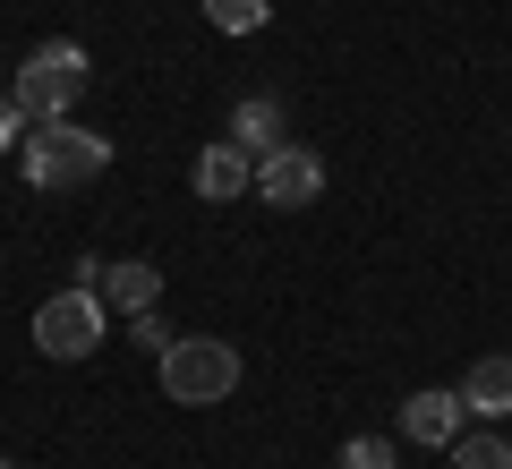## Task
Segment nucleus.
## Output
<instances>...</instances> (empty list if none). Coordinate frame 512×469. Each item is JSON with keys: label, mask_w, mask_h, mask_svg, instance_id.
<instances>
[{"label": "nucleus", "mask_w": 512, "mask_h": 469, "mask_svg": "<svg viewBox=\"0 0 512 469\" xmlns=\"http://www.w3.org/2000/svg\"><path fill=\"white\" fill-rule=\"evenodd\" d=\"M86 43H35V52L18 60V77H9V94H18L26 128H52L77 111V94H86Z\"/></svg>", "instance_id": "f257e3e1"}, {"label": "nucleus", "mask_w": 512, "mask_h": 469, "mask_svg": "<svg viewBox=\"0 0 512 469\" xmlns=\"http://www.w3.org/2000/svg\"><path fill=\"white\" fill-rule=\"evenodd\" d=\"M154 367H163V393L188 401V410H214V401L239 393V350L214 342V333H180V342H171Z\"/></svg>", "instance_id": "f03ea898"}, {"label": "nucleus", "mask_w": 512, "mask_h": 469, "mask_svg": "<svg viewBox=\"0 0 512 469\" xmlns=\"http://www.w3.org/2000/svg\"><path fill=\"white\" fill-rule=\"evenodd\" d=\"M103 171H111V145L94 137V128H69V120L26 128V180L35 188H86V180H103Z\"/></svg>", "instance_id": "7ed1b4c3"}, {"label": "nucleus", "mask_w": 512, "mask_h": 469, "mask_svg": "<svg viewBox=\"0 0 512 469\" xmlns=\"http://www.w3.org/2000/svg\"><path fill=\"white\" fill-rule=\"evenodd\" d=\"M103 325H111L103 290H52V299L35 307V350L43 359H94Z\"/></svg>", "instance_id": "20e7f679"}, {"label": "nucleus", "mask_w": 512, "mask_h": 469, "mask_svg": "<svg viewBox=\"0 0 512 469\" xmlns=\"http://www.w3.org/2000/svg\"><path fill=\"white\" fill-rule=\"evenodd\" d=\"M256 197L282 205V214L316 205V197H325V154H308V145H282V154H265V163H256Z\"/></svg>", "instance_id": "39448f33"}, {"label": "nucleus", "mask_w": 512, "mask_h": 469, "mask_svg": "<svg viewBox=\"0 0 512 469\" xmlns=\"http://www.w3.org/2000/svg\"><path fill=\"white\" fill-rule=\"evenodd\" d=\"M402 435L410 444H461V393H444V384H427V393H410L402 401Z\"/></svg>", "instance_id": "423d86ee"}, {"label": "nucleus", "mask_w": 512, "mask_h": 469, "mask_svg": "<svg viewBox=\"0 0 512 469\" xmlns=\"http://www.w3.org/2000/svg\"><path fill=\"white\" fill-rule=\"evenodd\" d=\"M231 145L248 154V163H265V154H282V145H291V128H282V103H274V94L231 103Z\"/></svg>", "instance_id": "0eeeda50"}, {"label": "nucleus", "mask_w": 512, "mask_h": 469, "mask_svg": "<svg viewBox=\"0 0 512 469\" xmlns=\"http://www.w3.org/2000/svg\"><path fill=\"white\" fill-rule=\"evenodd\" d=\"M248 188H256V163L239 154L231 137H222V145H205V154H197V197L231 205V197H248Z\"/></svg>", "instance_id": "6e6552de"}, {"label": "nucleus", "mask_w": 512, "mask_h": 469, "mask_svg": "<svg viewBox=\"0 0 512 469\" xmlns=\"http://www.w3.org/2000/svg\"><path fill=\"white\" fill-rule=\"evenodd\" d=\"M461 410H478V418H512V350H487V359L461 376Z\"/></svg>", "instance_id": "1a4fd4ad"}, {"label": "nucleus", "mask_w": 512, "mask_h": 469, "mask_svg": "<svg viewBox=\"0 0 512 469\" xmlns=\"http://www.w3.org/2000/svg\"><path fill=\"white\" fill-rule=\"evenodd\" d=\"M103 307H120V316H137V307H163V273L137 265V256H120V265H103Z\"/></svg>", "instance_id": "9d476101"}, {"label": "nucleus", "mask_w": 512, "mask_h": 469, "mask_svg": "<svg viewBox=\"0 0 512 469\" xmlns=\"http://www.w3.org/2000/svg\"><path fill=\"white\" fill-rule=\"evenodd\" d=\"M205 18H214L222 35H256V26L274 18V0H205Z\"/></svg>", "instance_id": "9b49d317"}, {"label": "nucleus", "mask_w": 512, "mask_h": 469, "mask_svg": "<svg viewBox=\"0 0 512 469\" xmlns=\"http://www.w3.org/2000/svg\"><path fill=\"white\" fill-rule=\"evenodd\" d=\"M128 342H137V350H154V359H163V350L180 342V333L163 325V307H137V316H128Z\"/></svg>", "instance_id": "f8f14e48"}, {"label": "nucleus", "mask_w": 512, "mask_h": 469, "mask_svg": "<svg viewBox=\"0 0 512 469\" xmlns=\"http://www.w3.org/2000/svg\"><path fill=\"white\" fill-rule=\"evenodd\" d=\"M461 469H512V444L504 435H461Z\"/></svg>", "instance_id": "ddd939ff"}, {"label": "nucleus", "mask_w": 512, "mask_h": 469, "mask_svg": "<svg viewBox=\"0 0 512 469\" xmlns=\"http://www.w3.org/2000/svg\"><path fill=\"white\" fill-rule=\"evenodd\" d=\"M333 469H393V444H384V435H350Z\"/></svg>", "instance_id": "4468645a"}, {"label": "nucleus", "mask_w": 512, "mask_h": 469, "mask_svg": "<svg viewBox=\"0 0 512 469\" xmlns=\"http://www.w3.org/2000/svg\"><path fill=\"white\" fill-rule=\"evenodd\" d=\"M18 128H26V111H18V94H0V145H18Z\"/></svg>", "instance_id": "2eb2a0df"}, {"label": "nucleus", "mask_w": 512, "mask_h": 469, "mask_svg": "<svg viewBox=\"0 0 512 469\" xmlns=\"http://www.w3.org/2000/svg\"><path fill=\"white\" fill-rule=\"evenodd\" d=\"M0 469H9V461H0Z\"/></svg>", "instance_id": "dca6fc26"}]
</instances>
